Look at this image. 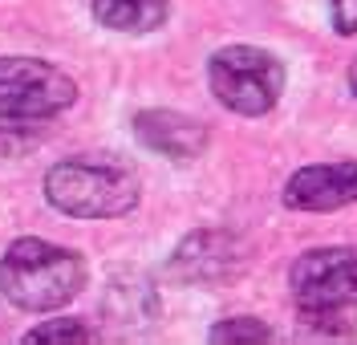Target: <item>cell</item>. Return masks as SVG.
<instances>
[{
	"label": "cell",
	"instance_id": "4",
	"mask_svg": "<svg viewBox=\"0 0 357 345\" xmlns=\"http://www.w3.org/2000/svg\"><path fill=\"white\" fill-rule=\"evenodd\" d=\"M289 280L305 317H345L357 309V244L309 248Z\"/></svg>",
	"mask_w": 357,
	"mask_h": 345
},
{
	"label": "cell",
	"instance_id": "2",
	"mask_svg": "<svg viewBox=\"0 0 357 345\" xmlns=\"http://www.w3.org/2000/svg\"><path fill=\"white\" fill-rule=\"evenodd\" d=\"M45 199L73 220H118L138 207V179L110 159H66L49 167Z\"/></svg>",
	"mask_w": 357,
	"mask_h": 345
},
{
	"label": "cell",
	"instance_id": "10",
	"mask_svg": "<svg viewBox=\"0 0 357 345\" xmlns=\"http://www.w3.org/2000/svg\"><path fill=\"white\" fill-rule=\"evenodd\" d=\"M106 305H122L118 317L126 325H146V321H155V313H158L155 289H151L146 280H130V276H126V280H114Z\"/></svg>",
	"mask_w": 357,
	"mask_h": 345
},
{
	"label": "cell",
	"instance_id": "13",
	"mask_svg": "<svg viewBox=\"0 0 357 345\" xmlns=\"http://www.w3.org/2000/svg\"><path fill=\"white\" fill-rule=\"evenodd\" d=\"M37 142V130H33V118H4L0 114V155H17L24 146Z\"/></svg>",
	"mask_w": 357,
	"mask_h": 345
},
{
	"label": "cell",
	"instance_id": "11",
	"mask_svg": "<svg viewBox=\"0 0 357 345\" xmlns=\"http://www.w3.org/2000/svg\"><path fill=\"white\" fill-rule=\"evenodd\" d=\"M98 333L89 329L86 321H73V317H61V321H45L37 329L24 333L29 345H73V342H93Z\"/></svg>",
	"mask_w": 357,
	"mask_h": 345
},
{
	"label": "cell",
	"instance_id": "3",
	"mask_svg": "<svg viewBox=\"0 0 357 345\" xmlns=\"http://www.w3.org/2000/svg\"><path fill=\"white\" fill-rule=\"evenodd\" d=\"M207 86L231 114L260 118L284 93V66L260 45H223L207 61Z\"/></svg>",
	"mask_w": 357,
	"mask_h": 345
},
{
	"label": "cell",
	"instance_id": "7",
	"mask_svg": "<svg viewBox=\"0 0 357 345\" xmlns=\"http://www.w3.org/2000/svg\"><path fill=\"white\" fill-rule=\"evenodd\" d=\"M284 204L292 211H337L357 204V159L312 162L292 171V179L284 183Z\"/></svg>",
	"mask_w": 357,
	"mask_h": 345
},
{
	"label": "cell",
	"instance_id": "1",
	"mask_svg": "<svg viewBox=\"0 0 357 345\" xmlns=\"http://www.w3.org/2000/svg\"><path fill=\"white\" fill-rule=\"evenodd\" d=\"M82 289H86V260L61 244L24 236L8 244L0 260V293L24 313H53Z\"/></svg>",
	"mask_w": 357,
	"mask_h": 345
},
{
	"label": "cell",
	"instance_id": "15",
	"mask_svg": "<svg viewBox=\"0 0 357 345\" xmlns=\"http://www.w3.org/2000/svg\"><path fill=\"white\" fill-rule=\"evenodd\" d=\"M349 90H354V98H357V61L349 66Z\"/></svg>",
	"mask_w": 357,
	"mask_h": 345
},
{
	"label": "cell",
	"instance_id": "8",
	"mask_svg": "<svg viewBox=\"0 0 357 345\" xmlns=\"http://www.w3.org/2000/svg\"><path fill=\"white\" fill-rule=\"evenodd\" d=\"M134 138L171 162H191L207 151V126L178 110H142L134 118Z\"/></svg>",
	"mask_w": 357,
	"mask_h": 345
},
{
	"label": "cell",
	"instance_id": "9",
	"mask_svg": "<svg viewBox=\"0 0 357 345\" xmlns=\"http://www.w3.org/2000/svg\"><path fill=\"white\" fill-rule=\"evenodd\" d=\"M171 0H93V17L114 33H151L167 21Z\"/></svg>",
	"mask_w": 357,
	"mask_h": 345
},
{
	"label": "cell",
	"instance_id": "14",
	"mask_svg": "<svg viewBox=\"0 0 357 345\" xmlns=\"http://www.w3.org/2000/svg\"><path fill=\"white\" fill-rule=\"evenodd\" d=\"M333 4V29L341 37H354L357 33V0H329Z\"/></svg>",
	"mask_w": 357,
	"mask_h": 345
},
{
	"label": "cell",
	"instance_id": "6",
	"mask_svg": "<svg viewBox=\"0 0 357 345\" xmlns=\"http://www.w3.org/2000/svg\"><path fill=\"white\" fill-rule=\"evenodd\" d=\"M244 268V248L231 231L203 228L191 231L171 256V276L187 280V284H220Z\"/></svg>",
	"mask_w": 357,
	"mask_h": 345
},
{
	"label": "cell",
	"instance_id": "12",
	"mask_svg": "<svg viewBox=\"0 0 357 345\" xmlns=\"http://www.w3.org/2000/svg\"><path fill=\"white\" fill-rule=\"evenodd\" d=\"M211 342L220 345H244V342H272V329L264 321H256V317H227V321L211 325V333H207Z\"/></svg>",
	"mask_w": 357,
	"mask_h": 345
},
{
	"label": "cell",
	"instance_id": "5",
	"mask_svg": "<svg viewBox=\"0 0 357 345\" xmlns=\"http://www.w3.org/2000/svg\"><path fill=\"white\" fill-rule=\"evenodd\" d=\"M77 102V82L41 57H0V114L53 118Z\"/></svg>",
	"mask_w": 357,
	"mask_h": 345
}]
</instances>
